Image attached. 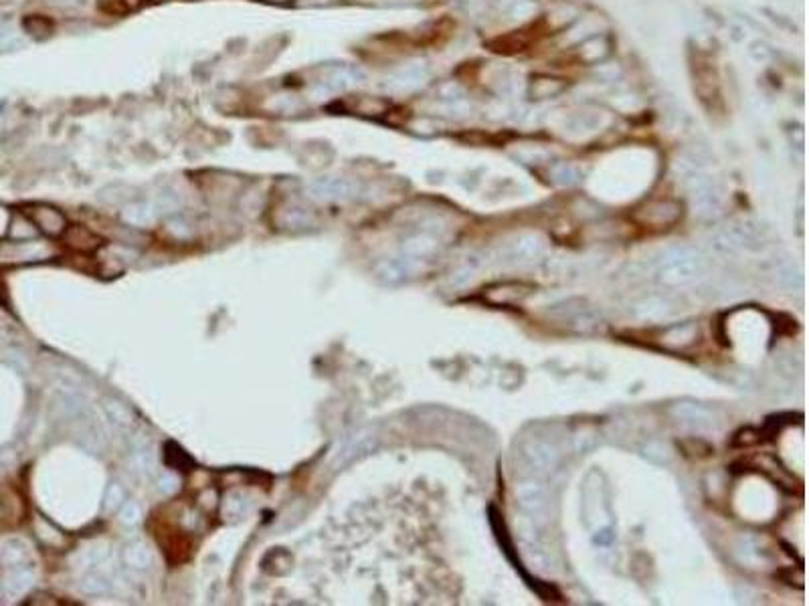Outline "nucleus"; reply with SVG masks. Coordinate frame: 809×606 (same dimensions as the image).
Masks as SVG:
<instances>
[{
  "mask_svg": "<svg viewBox=\"0 0 809 606\" xmlns=\"http://www.w3.org/2000/svg\"><path fill=\"white\" fill-rule=\"evenodd\" d=\"M706 271L702 255L688 245H672L658 259L656 277L666 285H684L700 279Z\"/></svg>",
  "mask_w": 809,
  "mask_h": 606,
  "instance_id": "1",
  "label": "nucleus"
},
{
  "mask_svg": "<svg viewBox=\"0 0 809 606\" xmlns=\"http://www.w3.org/2000/svg\"><path fill=\"white\" fill-rule=\"evenodd\" d=\"M522 459H524V465L532 473L548 475L557 469V465L561 461V453L552 440L535 437L522 447Z\"/></svg>",
  "mask_w": 809,
  "mask_h": 606,
  "instance_id": "2",
  "label": "nucleus"
},
{
  "mask_svg": "<svg viewBox=\"0 0 809 606\" xmlns=\"http://www.w3.org/2000/svg\"><path fill=\"white\" fill-rule=\"evenodd\" d=\"M688 190H690V197H692L694 212L700 214L702 218L714 216L720 210L718 188L714 186V182L708 176H700V174L692 172L688 176Z\"/></svg>",
  "mask_w": 809,
  "mask_h": 606,
  "instance_id": "3",
  "label": "nucleus"
},
{
  "mask_svg": "<svg viewBox=\"0 0 809 606\" xmlns=\"http://www.w3.org/2000/svg\"><path fill=\"white\" fill-rule=\"evenodd\" d=\"M308 192L316 201H346L356 194V184L344 178H320L310 182Z\"/></svg>",
  "mask_w": 809,
  "mask_h": 606,
  "instance_id": "4",
  "label": "nucleus"
},
{
  "mask_svg": "<svg viewBox=\"0 0 809 606\" xmlns=\"http://www.w3.org/2000/svg\"><path fill=\"white\" fill-rule=\"evenodd\" d=\"M516 502L528 515L540 517L546 513L548 507V493L537 481H526L516 487Z\"/></svg>",
  "mask_w": 809,
  "mask_h": 606,
  "instance_id": "5",
  "label": "nucleus"
},
{
  "mask_svg": "<svg viewBox=\"0 0 809 606\" xmlns=\"http://www.w3.org/2000/svg\"><path fill=\"white\" fill-rule=\"evenodd\" d=\"M374 445H376V437H374L372 431H360V433H356L354 437L348 438V440L342 445V449L338 451L336 459L332 461V469H342L344 465L352 463L354 459H358V457H363L365 453L372 451Z\"/></svg>",
  "mask_w": 809,
  "mask_h": 606,
  "instance_id": "6",
  "label": "nucleus"
},
{
  "mask_svg": "<svg viewBox=\"0 0 809 606\" xmlns=\"http://www.w3.org/2000/svg\"><path fill=\"white\" fill-rule=\"evenodd\" d=\"M365 75L356 67H334L320 83H318V91L320 93H340L346 91L358 83H363Z\"/></svg>",
  "mask_w": 809,
  "mask_h": 606,
  "instance_id": "7",
  "label": "nucleus"
},
{
  "mask_svg": "<svg viewBox=\"0 0 809 606\" xmlns=\"http://www.w3.org/2000/svg\"><path fill=\"white\" fill-rule=\"evenodd\" d=\"M672 414L678 418V423L690 427V429H698V431H706L714 427V416L712 412L700 406V404L692 403H678L672 406Z\"/></svg>",
  "mask_w": 809,
  "mask_h": 606,
  "instance_id": "8",
  "label": "nucleus"
},
{
  "mask_svg": "<svg viewBox=\"0 0 809 606\" xmlns=\"http://www.w3.org/2000/svg\"><path fill=\"white\" fill-rule=\"evenodd\" d=\"M678 216H680V206L670 201L654 202L638 214L643 225H651V227H668L678 221Z\"/></svg>",
  "mask_w": 809,
  "mask_h": 606,
  "instance_id": "9",
  "label": "nucleus"
},
{
  "mask_svg": "<svg viewBox=\"0 0 809 606\" xmlns=\"http://www.w3.org/2000/svg\"><path fill=\"white\" fill-rule=\"evenodd\" d=\"M429 77V71L425 65L421 63H409L399 71L393 73V77L389 79V87L395 91H411L417 89L425 83V79Z\"/></svg>",
  "mask_w": 809,
  "mask_h": 606,
  "instance_id": "10",
  "label": "nucleus"
},
{
  "mask_svg": "<svg viewBox=\"0 0 809 606\" xmlns=\"http://www.w3.org/2000/svg\"><path fill=\"white\" fill-rule=\"evenodd\" d=\"M565 89H567L565 79L550 77V75H537L528 83V96L532 100H552V98L561 96Z\"/></svg>",
  "mask_w": 809,
  "mask_h": 606,
  "instance_id": "11",
  "label": "nucleus"
},
{
  "mask_svg": "<svg viewBox=\"0 0 809 606\" xmlns=\"http://www.w3.org/2000/svg\"><path fill=\"white\" fill-rule=\"evenodd\" d=\"M544 251V245L539 236L535 235H524L514 240L512 245V257L520 263H530L537 261Z\"/></svg>",
  "mask_w": 809,
  "mask_h": 606,
  "instance_id": "12",
  "label": "nucleus"
},
{
  "mask_svg": "<svg viewBox=\"0 0 809 606\" xmlns=\"http://www.w3.org/2000/svg\"><path fill=\"white\" fill-rule=\"evenodd\" d=\"M609 55V41L603 34L589 36L579 45V57L587 63H599Z\"/></svg>",
  "mask_w": 809,
  "mask_h": 606,
  "instance_id": "13",
  "label": "nucleus"
},
{
  "mask_svg": "<svg viewBox=\"0 0 809 606\" xmlns=\"http://www.w3.org/2000/svg\"><path fill=\"white\" fill-rule=\"evenodd\" d=\"M124 562L132 570H148L152 564V552L144 541H134L124 548Z\"/></svg>",
  "mask_w": 809,
  "mask_h": 606,
  "instance_id": "14",
  "label": "nucleus"
},
{
  "mask_svg": "<svg viewBox=\"0 0 809 606\" xmlns=\"http://www.w3.org/2000/svg\"><path fill=\"white\" fill-rule=\"evenodd\" d=\"M154 216H156L154 206L144 204V202L128 204V206L122 210L124 223H128V225H132V227H146V225H150V223L154 221Z\"/></svg>",
  "mask_w": 809,
  "mask_h": 606,
  "instance_id": "15",
  "label": "nucleus"
},
{
  "mask_svg": "<svg viewBox=\"0 0 809 606\" xmlns=\"http://www.w3.org/2000/svg\"><path fill=\"white\" fill-rule=\"evenodd\" d=\"M33 574L29 572V570H25V568H19V570H10V572L6 574L2 584H4V590L10 596H19L23 592H27L33 586Z\"/></svg>",
  "mask_w": 809,
  "mask_h": 606,
  "instance_id": "16",
  "label": "nucleus"
},
{
  "mask_svg": "<svg viewBox=\"0 0 809 606\" xmlns=\"http://www.w3.org/2000/svg\"><path fill=\"white\" fill-rule=\"evenodd\" d=\"M435 247H438V243H435L433 236L415 235L409 236L403 243V253L407 257H411V259H419V257H425V255L433 253Z\"/></svg>",
  "mask_w": 809,
  "mask_h": 606,
  "instance_id": "17",
  "label": "nucleus"
},
{
  "mask_svg": "<svg viewBox=\"0 0 809 606\" xmlns=\"http://www.w3.org/2000/svg\"><path fill=\"white\" fill-rule=\"evenodd\" d=\"M33 216L34 223L49 235H59L63 231V227H65L63 216L57 210H53V208H36Z\"/></svg>",
  "mask_w": 809,
  "mask_h": 606,
  "instance_id": "18",
  "label": "nucleus"
},
{
  "mask_svg": "<svg viewBox=\"0 0 809 606\" xmlns=\"http://www.w3.org/2000/svg\"><path fill=\"white\" fill-rule=\"evenodd\" d=\"M438 100L447 103V105H457V103H462V101L466 100V91H464V87L460 83L447 81V83L439 85Z\"/></svg>",
  "mask_w": 809,
  "mask_h": 606,
  "instance_id": "19",
  "label": "nucleus"
},
{
  "mask_svg": "<svg viewBox=\"0 0 809 606\" xmlns=\"http://www.w3.org/2000/svg\"><path fill=\"white\" fill-rule=\"evenodd\" d=\"M109 586H111L109 578H107L105 574L100 572H94L89 574V576H85L83 582H81V590H83L85 594H103V592L109 590Z\"/></svg>",
  "mask_w": 809,
  "mask_h": 606,
  "instance_id": "20",
  "label": "nucleus"
},
{
  "mask_svg": "<svg viewBox=\"0 0 809 606\" xmlns=\"http://www.w3.org/2000/svg\"><path fill=\"white\" fill-rule=\"evenodd\" d=\"M221 509H223V515L227 517V519H239L245 511H247V502H245V497L243 495H239V493H231V495H227L225 497V502H223V505H221Z\"/></svg>",
  "mask_w": 809,
  "mask_h": 606,
  "instance_id": "21",
  "label": "nucleus"
},
{
  "mask_svg": "<svg viewBox=\"0 0 809 606\" xmlns=\"http://www.w3.org/2000/svg\"><path fill=\"white\" fill-rule=\"evenodd\" d=\"M69 236H71V245L73 247H77V249H81V251H89V249H96L98 245H100V238L98 236H94L89 231H85V229H81V227H75V229H69Z\"/></svg>",
  "mask_w": 809,
  "mask_h": 606,
  "instance_id": "22",
  "label": "nucleus"
},
{
  "mask_svg": "<svg viewBox=\"0 0 809 606\" xmlns=\"http://www.w3.org/2000/svg\"><path fill=\"white\" fill-rule=\"evenodd\" d=\"M105 412L107 416L116 423V425H124L128 427L132 423V412L118 401H105Z\"/></svg>",
  "mask_w": 809,
  "mask_h": 606,
  "instance_id": "23",
  "label": "nucleus"
},
{
  "mask_svg": "<svg viewBox=\"0 0 809 606\" xmlns=\"http://www.w3.org/2000/svg\"><path fill=\"white\" fill-rule=\"evenodd\" d=\"M8 235H10V238H17V240H27V238H33L36 235V231H34V227L25 216H14Z\"/></svg>",
  "mask_w": 809,
  "mask_h": 606,
  "instance_id": "24",
  "label": "nucleus"
},
{
  "mask_svg": "<svg viewBox=\"0 0 809 606\" xmlns=\"http://www.w3.org/2000/svg\"><path fill=\"white\" fill-rule=\"evenodd\" d=\"M404 273H407V269H404V265L401 261H387V263H382V265L378 267L380 279L387 281V283H397V281H401L404 277Z\"/></svg>",
  "mask_w": 809,
  "mask_h": 606,
  "instance_id": "25",
  "label": "nucleus"
},
{
  "mask_svg": "<svg viewBox=\"0 0 809 606\" xmlns=\"http://www.w3.org/2000/svg\"><path fill=\"white\" fill-rule=\"evenodd\" d=\"M508 12H510L514 19H528V16H535V12H537V2H532V0H512V4L508 6Z\"/></svg>",
  "mask_w": 809,
  "mask_h": 606,
  "instance_id": "26",
  "label": "nucleus"
},
{
  "mask_svg": "<svg viewBox=\"0 0 809 606\" xmlns=\"http://www.w3.org/2000/svg\"><path fill=\"white\" fill-rule=\"evenodd\" d=\"M666 313H668V305L662 302V300H649V302L641 303L640 305V315L641 317H647V319L662 317V315H666Z\"/></svg>",
  "mask_w": 809,
  "mask_h": 606,
  "instance_id": "27",
  "label": "nucleus"
},
{
  "mask_svg": "<svg viewBox=\"0 0 809 606\" xmlns=\"http://www.w3.org/2000/svg\"><path fill=\"white\" fill-rule=\"evenodd\" d=\"M25 556H27V552H25V546H23L21 541H10V543L6 546V550H4V560H6V564H10V566L21 564V562L25 560Z\"/></svg>",
  "mask_w": 809,
  "mask_h": 606,
  "instance_id": "28",
  "label": "nucleus"
},
{
  "mask_svg": "<svg viewBox=\"0 0 809 606\" xmlns=\"http://www.w3.org/2000/svg\"><path fill=\"white\" fill-rule=\"evenodd\" d=\"M748 55H751V59H755L757 63H767V61L773 57V51L769 49V45H765V43H761V41H755V43H751V47H748Z\"/></svg>",
  "mask_w": 809,
  "mask_h": 606,
  "instance_id": "29",
  "label": "nucleus"
},
{
  "mask_svg": "<svg viewBox=\"0 0 809 606\" xmlns=\"http://www.w3.org/2000/svg\"><path fill=\"white\" fill-rule=\"evenodd\" d=\"M25 29H27V33L34 34V36H45L51 31V25L41 16H29V19H25Z\"/></svg>",
  "mask_w": 809,
  "mask_h": 606,
  "instance_id": "30",
  "label": "nucleus"
},
{
  "mask_svg": "<svg viewBox=\"0 0 809 606\" xmlns=\"http://www.w3.org/2000/svg\"><path fill=\"white\" fill-rule=\"evenodd\" d=\"M154 206H156V208H160L162 212H172V210H176V208L180 206V199H178L174 192L166 190V192H160V194H158V199H156V202H154Z\"/></svg>",
  "mask_w": 809,
  "mask_h": 606,
  "instance_id": "31",
  "label": "nucleus"
},
{
  "mask_svg": "<svg viewBox=\"0 0 809 606\" xmlns=\"http://www.w3.org/2000/svg\"><path fill=\"white\" fill-rule=\"evenodd\" d=\"M134 459H136V465L142 469L144 473H148L152 467H154V455H152V451H150V447H144V449H136L134 453Z\"/></svg>",
  "mask_w": 809,
  "mask_h": 606,
  "instance_id": "32",
  "label": "nucleus"
},
{
  "mask_svg": "<svg viewBox=\"0 0 809 606\" xmlns=\"http://www.w3.org/2000/svg\"><path fill=\"white\" fill-rule=\"evenodd\" d=\"M122 504H124V489H122L118 483H111V485L107 487L105 507H107V509H118Z\"/></svg>",
  "mask_w": 809,
  "mask_h": 606,
  "instance_id": "33",
  "label": "nucleus"
},
{
  "mask_svg": "<svg viewBox=\"0 0 809 606\" xmlns=\"http://www.w3.org/2000/svg\"><path fill=\"white\" fill-rule=\"evenodd\" d=\"M120 519L124 521V524H136L138 519H140V515H142V507L136 504V502H126V504H122V511H120Z\"/></svg>",
  "mask_w": 809,
  "mask_h": 606,
  "instance_id": "34",
  "label": "nucleus"
},
{
  "mask_svg": "<svg viewBox=\"0 0 809 606\" xmlns=\"http://www.w3.org/2000/svg\"><path fill=\"white\" fill-rule=\"evenodd\" d=\"M19 47H23V41L19 34L12 33V31L0 33V49L2 51H10V49H19Z\"/></svg>",
  "mask_w": 809,
  "mask_h": 606,
  "instance_id": "35",
  "label": "nucleus"
},
{
  "mask_svg": "<svg viewBox=\"0 0 809 606\" xmlns=\"http://www.w3.org/2000/svg\"><path fill=\"white\" fill-rule=\"evenodd\" d=\"M103 558H105V550L103 548H91V550H87L83 554L81 560H83L85 566H98V564L103 562Z\"/></svg>",
  "mask_w": 809,
  "mask_h": 606,
  "instance_id": "36",
  "label": "nucleus"
},
{
  "mask_svg": "<svg viewBox=\"0 0 809 606\" xmlns=\"http://www.w3.org/2000/svg\"><path fill=\"white\" fill-rule=\"evenodd\" d=\"M554 178L559 182H563V184H573L574 180H576V172L571 166H567V164H561L559 168L554 170Z\"/></svg>",
  "mask_w": 809,
  "mask_h": 606,
  "instance_id": "37",
  "label": "nucleus"
},
{
  "mask_svg": "<svg viewBox=\"0 0 809 606\" xmlns=\"http://www.w3.org/2000/svg\"><path fill=\"white\" fill-rule=\"evenodd\" d=\"M176 483H178V481H176L172 475H162L160 481H158V489L164 491V493H172V491L176 489Z\"/></svg>",
  "mask_w": 809,
  "mask_h": 606,
  "instance_id": "38",
  "label": "nucleus"
},
{
  "mask_svg": "<svg viewBox=\"0 0 809 606\" xmlns=\"http://www.w3.org/2000/svg\"><path fill=\"white\" fill-rule=\"evenodd\" d=\"M53 2H57V4H77L81 0H53Z\"/></svg>",
  "mask_w": 809,
  "mask_h": 606,
  "instance_id": "39",
  "label": "nucleus"
},
{
  "mask_svg": "<svg viewBox=\"0 0 809 606\" xmlns=\"http://www.w3.org/2000/svg\"><path fill=\"white\" fill-rule=\"evenodd\" d=\"M271 2H283V0H271Z\"/></svg>",
  "mask_w": 809,
  "mask_h": 606,
  "instance_id": "40",
  "label": "nucleus"
}]
</instances>
